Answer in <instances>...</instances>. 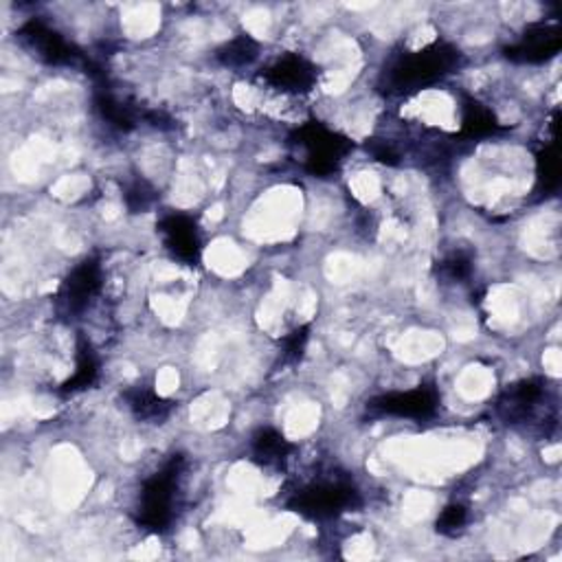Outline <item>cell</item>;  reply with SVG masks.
<instances>
[{"label":"cell","mask_w":562,"mask_h":562,"mask_svg":"<svg viewBox=\"0 0 562 562\" xmlns=\"http://www.w3.org/2000/svg\"><path fill=\"white\" fill-rule=\"evenodd\" d=\"M264 82L281 95H306L317 82L315 66L302 56H284L264 71Z\"/></svg>","instance_id":"ba28073f"},{"label":"cell","mask_w":562,"mask_h":562,"mask_svg":"<svg viewBox=\"0 0 562 562\" xmlns=\"http://www.w3.org/2000/svg\"><path fill=\"white\" fill-rule=\"evenodd\" d=\"M549 389L547 380L529 378L512 384L499 400V413L514 427L540 425V417H549Z\"/></svg>","instance_id":"5b68a950"},{"label":"cell","mask_w":562,"mask_h":562,"mask_svg":"<svg viewBox=\"0 0 562 562\" xmlns=\"http://www.w3.org/2000/svg\"><path fill=\"white\" fill-rule=\"evenodd\" d=\"M101 291V266L95 259L82 261L71 274L62 281V286L56 295V304L60 315L66 319H75L95 302Z\"/></svg>","instance_id":"8992f818"},{"label":"cell","mask_w":562,"mask_h":562,"mask_svg":"<svg viewBox=\"0 0 562 562\" xmlns=\"http://www.w3.org/2000/svg\"><path fill=\"white\" fill-rule=\"evenodd\" d=\"M97 378V361L90 352L88 345H84L77 354V365H75V374L73 378H69V382L64 384V393H77L82 389H86L88 384H93V380Z\"/></svg>","instance_id":"9a60e30c"},{"label":"cell","mask_w":562,"mask_h":562,"mask_svg":"<svg viewBox=\"0 0 562 562\" xmlns=\"http://www.w3.org/2000/svg\"><path fill=\"white\" fill-rule=\"evenodd\" d=\"M161 233L166 248L181 261L194 266L200 259V235L192 218L170 216L161 222Z\"/></svg>","instance_id":"9c48e42d"},{"label":"cell","mask_w":562,"mask_h":562,"mask_svg":"<svg viewBox=\"0 0 562 562\" xmlns=\"http://www.w3.org/2000/svg\"><path fill=\"white\" fill-rule=\"evenodd\" d=\"M259 56V47L253 38L248 36H240L231 42H227L220 51H218V60L224 64V66H231V69H244L248 66L251 62H255V58Z\"/></svg>","instance_id":"5bb4252c"},{"label":"cell","mask_w":562,"mask_h":562,"mask_svg":"<svg viewBox=\"0 0 562 562\" xmlns=\"http://www.w3.org/2000/svg\"><path fill=\"white\" fill-rule=\"evenodd\" d=\"M361 497L356 486L347 477H317L310 484L302 486L293 492V499L289 505L315 521L337 518L343 512H350L354 505H358Z\"/></svg>","instance_id":"3957f363"},{"label":"cell","mask_w":562,"mask_h":562,"mask_svg":"<svg viewBox=\"0 0 562 562\" xmlns=\"http://www.w3.org/2000/svg\"><path fill=\"white\" fill-rule=\"evenodd\" d=\"M21 38L36 51L38 58H42L49 64H71L77 56L60 34L51 32L40 21H32L29 25H25Z\"/></svg>","instance_id":"8fae6325"},{"label":"cell","mask_w":562,"mask_h":562,"mask_svg":"<svg viewBox=\"0 0 562 562\" xmlns=\"http://www.w3.org/2000/svg\"><path fill=\"white\" fill-rule=\"evenodd\" d=\"M376 415L406 417V419H427L438 411V391L433 387H419L413 391L387 393L367 406Z\"/></svg>","instance_id":"52a82bcc"},{"label":"cell","mask_w":562,"mask_h":562,"mask_svg":"<svg viewBox=\"0 0 562 562\" xmlns=\"http://www.w3.org/2000/svg\"><path fill=\"white\" fill-rule=\"evenodd\" d=\"M295 146L302 152L304 166L319 176L332 174L345 161L352 148L345 136L321 123H308L300 127L295 134Z\"/></svg>","instance_id":"277c9868"},{"label":"cell","mask_w":562,"mask_h":562,"mask_svg":"<svg viewBox=\"0 0 562 562\" xmlns=\"http://www.w3.org/2000/svg\"><path fill=\"white\" fill-rule=\"evenodd\" d=\"M466 521H468V510H466L464 505H460V503H453V505H449V508L440 514V518H438V532H442V534H447V536H457V532L464 529Z\"/></svg>","instance_id":"2e32d148"},{"label":"cell","mask_w":562,"mask_h":562,"mask_svg":"<svg viewBox=\"0 0 562 562\" xmlns=\"http://www.w3.org/2000/svg\"><path fill=\"white\" fill-rule=\"evenodd\" d=\"M183 477V460L172 457L157 475H152L138 494V525L144 529L161 534L166 532L176 514L179 490Z\"/></svg>","instance_id":"7a4b0ae2"},{"label":"cell","mask_w":562,"mask_h":562,"mask_svg":"<svg viewBox=\"0 0 562 562\" xmlns=\"http://www.w3.org/2000/svg\"><path fill=\"white\" fill-rule=\"evenodd\" d=\"M125 400H127V408L132 411V415L136 419H144V422H161L170 415V402L163 400L157 391L152 389H146V387H136V389H130L125 393Z\"/></svg>","instance_id":"4fadbf2b"},{"label":"cell","mask_w":562,"mask_h":562,"mask_svg":"<svg viewBox=\"0 0 562 562\" xmlns=\"http://www.w3.org/2000/svg\"><path fill=\"white\" fill-rule=\"evenodd\" d=\"M471 259L464 255H453L442 264V274L449 277L451 281H464L471 274Z\"/></svg>","instance_id":"e0dca14e"},{"label":"cell","mask_w":562,"mask_h":562,"mask_svg":"<svg viewBox=\"0 0 562 562\" xmlns=\"http://www.w3.org/2000/svg\"><path fill=\"white\" fill-rule=\"evenodd\" d=\"M460 64V51L436 42L422 51L398 56L384 71V90L411 95L442 82Z\"/></svg>","instance_id":"6da1fadb"},{"label":"cell","mask_w":562,"mask_h":562,"mask_svg":"<svg viewBox=\"0 0 562 562\" xmlns=\"http://www.w3.org/2000/svg\"><path fill=\"white\" fill-rule=\"evenodd\" d=\"M560 49L558 25H536L516 45L508 49V58L514 62H545Z\"/></svg>","instance_id":"30bf717a"},{"label":"cell","mask_w":562,"mask_h":562,"mask_svg":"<svg viewBox=\"0 0 562 562\" xmlns=\"http://www.w3.org/2000/svg\"><path fill=\"white\" fill-rule=\"evenodd\" d=\"M306 343H308V330L302 328V330H295L286 341H284V358L286 361H300L304 350H306Z\"/></svg>","instance_id":"ac0fdd59"},{"label":"cell","mask_w":562,"mask_h":562,"mask_svg":"<svg viewBox=\"0 0 562 562\" xmlns=\"http://www.w3.org/2000/svg\"><path fill=\"white\" fill-rule=\"evenodd\" d=\"M293 444L274 429H261L253 438V457L264 468H284L291 460Z\"/></svg>","instance_id":"7c38bea8"}]
</instances>
